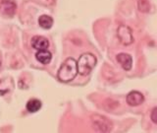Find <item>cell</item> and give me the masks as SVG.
<instances>
[{"instance_id": "11", "label": "cell", "mask_w": 157, "mask_h": 133, "mask_svg": "<svg viewBox=\"0 0 157 133\" xmlns=\"http://www.w3.org/2000/svg\"><path fill=\"white\" fill-rule=\"evenodd\" d=\"M38 24L42 29L48 30L52 27L53 19L50 16H48V15H42V16H40L38 19Z\"/></svg>"}, {"instance_id": "14", "label": "cell", "mask_w": 157, "mask_h": 133, "mask_svg": "<svg viewBox=\"0 0 157 133\" xmlns=\"http://www.w3.org/2000/svg\"><path fill=\"white\" fill-rule=\"evenodd\" d=\"M0 66H1V61H0Z\"/></svg>"}, {"instance_id": "2", "label": "cell", "mask_w": 157, "mask_h": 133, "mask_svg": "<svg viewBox=\"0 0 157 133\" xmlns=\"http://www.w3.org/2000/svg\"><path fill=\"white\" fill-rule=\"evenodd\" d=\"M97 63L96 57L92 53H83L80 56L78 60L77 61L78 73L81 75H88L95 67Z\"/></svg>"}, {"instance_id": "3", "label": "cell", "mask_w": 157, "mask_h": 133, "mask_svg": "<svg viewBox=\"0 0 157 133\" xmlns=\"http://www.w3.org/2000/svg\"><path fill=\"white\" fill-rule=\"evenodd\" d=\"M118 38H119L120 42L124 44V46H129V44L134 42V37H132V33L131 28H129L126 25H121L118 28L117 31Z\"/></svg>"}, {"instance_id": "5", "label": "cell", "mask_w": 157, "mask_h": 133, "mask_svg": "<svg viewBox=\"0 0 157 133\" xmlns=\"http://www.w3.org/2000/svg\"><path fill=\"white\" fill-rule=\"evenodd\" d=\"M144 102V96L139 91H132L127 96V103L132 107L141 105Z\"/></svg>"}, {"instance_id": "13", "label": "cell", "mask_w": 157, "mask_h": 133, "mask_svg": "<svg viewBox=\"0 0 157 133\" xmlns=\"http://www.w3.org/2000/svg\"><path fill=\"white\" fill-rule=\"evenodd\" d=\"M151 120L153 121L154 123H157V107H154L152 110L151 112Z\"/></svg>"}, {"instance_id": "12", "label": "cell", "mask_w": 157, "mask_h": 133, "mask_svg": "<svg viewBox=\"0 0 157 133\" xmlns=\"http://www.w3.org/2000/svg\"><path fill=\"white\" fill-rule=\"evenodd\" d=\"M137 7L141 12H148L150 9V4L147 0H139L137 1Z\"/></svg>"}, {"instance_id": "9", "label": "cell", "mask_w": 157, "mask_h": 133, "mask_svg": "<svg viewBox=\"0 0 157 133\" xmlns=\"http://www.w3.org/2000/svg\"><path fill=\"white\" fill-rule=\"evenodd\" d=\"M36 58L37 61L44 64V65H46V64L50 63L52 59V54L49 52L47 49H43V50H38L36 52Z\"/></svg>"}, {"instance_id": "7", "label": "cell", "mask_w": 157, "mask_h": 133, "mask_svg": "<svg viewBox=\"0 0 157 133\" xmlns=\"http://www.w3.org/2000/svg\"><path fill=\"white\" fill-rule=\"evenodd\" d=\"M32 46L34 49H37V50H43V49H47V47L49 46V42L44 37L34 36L32 38Z\"/></svg>"}, {"instance_id": "8", "label": "cell", "mask_w": 157, "mask_h": 133, "mask_svg": "<svg viewBox=\"0 0 157 133\" xmlns=\"http://www.w3.org/2000/svg\"><path fill=\"white\" fill-rule=\"evenodd\" d=\"M117 61L120 63L122 68L126 71H129L132 69V56L127 53H120L117 55Z\"/></svg>"}, {"instance_id": "1", "label": "cell", "mask_w": 157, "mask_h": 133, "mask_svg": "<svg viewBox=\"0 0 157 133\" xmlns=\"http://www.w3.org/2000/svg\"><path fill=\"white\" fill-rule=\"evenodd\" d=\"M78 74V67L77 61L72 57L67 58L65 61L62 63L57 73V77L61 82L68 83L72 81Z\"/></svg>"}, {"instance_id": "4", "label": "cell", "mask_w": 157, "mask_h": 133, "mask_svg": "<svg viewBox=\"0 0 157 133\" xmlns=\"http://www.w3.org/2000/svg\"><path fill=\"white\" fill-rule=\"evenodd\" d=\"M16 10L17 5L12 0H2L1 3H0V12L4 16H14V14L16 13Z\"/></svg>"}, {"instance_id": "10", "label": "cell", "mask_w": 157, "mask_h": 133, "mask_svg": "<svg viewBox=\"0 0 157 133\" xmlns=\"http://www.w3.org/2000/svg\"><path fill=\"white\" fill-rule=\"evenodd\" d=\"M41 106L42 103L40 101L37 100V99H33V100H29L27 103L26 107L29 112H36L41 108Z\"/></svg>"}, {"instance_id": "6", "label": "cell", "mask_w": 157, "mask_h": 133, "mask_svg": "<svg viewBox=\"0 0 157 133\" xmlns=\"http://www.w3.org/2000/svg\"><path fill=\"white\" fill-rule=\"evenodd\" d=\"M94 126L98 128L100 131H109L111 129V122L108 121L105 116L101 115H95L92 118Z\"/></svg>"}]
</instances>
